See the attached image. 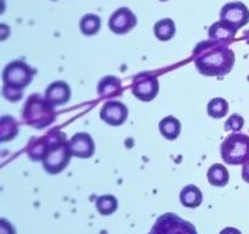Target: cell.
Masks as SVG:
<instances>
[{
    "label": "cell",
    "mask_w": 249,
    "mask_h": 234,
    "mask_svg": "<svg viewBox=\"0 0 249 234\" xmlns=\"http://www.w3.org/2000/svg\"><path fill=\"white\" fill-rule=\"evenodd\" d=\"M194 61L199 73L208 77H223L232 70L235 54L228 44L209 40L199 43L194 51Z\"/></svg>",
    "instance_id": "6da1fadb"
},
{
    "label": "cell",
    "mask_w": 249,
    "mask_h": 234,
    "mask_svg": "<svg viewBox=\"0 0 249 234\" xmlns=\"http://www.w3.org/2000/svg\"><path fill=\"white\" fill-rule=\"evenodd\" d=\"M36 70L26 62L15 60L7 63L2 71V97L10 101H18L23 97V89L33 80Z\"/></svg>",
    "instance_id": "7a4b0ae2"
},
{
    "label": "cell",
    "mask_w": 249,
    "mask_h": 234,
    "mask_svg": "<svg viewBox=\"0 0 249 234\" xmlns=\"http://www.w3.org/2000/svg\"><path fill=\"white\" fill-rule=\"evenodd\" d=\"M48 145L43 157V166L50 175L62 172L70 163L73 156L70 141L66 139V134L60 131H53L46 136Z\"/></svg>",
    "instance_id": "3957f363"
},
{
    "label": "cell",
    "mask_w": 249,
    "mask_h": 234,
    "mask_svg": "<svg viewBox=\"0 0 249 234\" xmlns=\"http://www.w3.org/2000/svg\"><path fill=\"white\" fill-rule=\"evenodd\" d=\"M22 117L28 126L43 129L55 121V107L40 94H32L24 104Z\"/></svg>",
    "instance_id": "277c9868"
},
{
    "label": "cell",
    "mask_w": 249,
    "mask_h": 234,
    "mask_svg": "<svg viewBox=\"0 0 249 234\" xmlns=\"http://www.w3.org/2000/svg\"><path fill=\"white\" fill-rule=\"evenodd\" d=\"M221 158L228 165H245L249 161V136L247 134L232 133L221 144Z\"/></svg>",
    "instance_id": "5b68a950"
},
{
    "label": "cell",
    "mask_w": 249,
    "mask_h": 234,
    "mask_svg": "<svg viewBox=\"0 0 249 234\" xmlns=\"http://www.w3.org/2000/svg\"><path fill=\"white\" fill-rule=\"evenodd\" d=\"M148 234H198L194 224L173 212H167L157 218Z\"/></svg>",
    "instance_id": "8992f818"
},
{
    "label": "cell",
    "mask_w": 249,
    "mask_h": 234,
    "mask_svg": "<svg viewBox=\"0 0 249 234\" xmlns=\"http://www.w3.org/2000/svg\"><path fill=\"white\" fill-rule=\"evenodd\" d=\"M133 94L141 101H151L155 99L160 90L157 77L150 73H141L133 80Z\"/></svg>",
    "instance_id": "52a82bcc"
},
{
    "label": "cell",
    "mask_w": 249,
    "mask_h": 234,
    "mask_svg": "<svg viewBox=\"0 0 249 234\" xmlns=\"http://www.w3.org/2000/svg\"><path fill=\"white\" fill-rule=\"evenodd\" d=\"M220 21L226 22L235 27L236 29L242 28L249 22V10L243 2L233 1L224 5L220 12Z\"/></svg>",
    "instance_id": "ba28073f"
},
{
    "label": "cell",
    "mask_w": 249,
    "mask_h": 234,
    "mask_svg": "<svg viewBox=\"0 0 249 234\" xmlns=\"http://www.w3.org/2000/svg\"><path fill=\"white\" fill-rule=\"evenodd\" d=\"M100 117L109 126H122L128 118V107L118 100L105 102L100 111Z\"/></svg>",
    "instance_id": "9c48e42d"
},
{
    "label": "cell",
    "mask_w": 249,
    "mask_h": 234,
    "mask_svg": "<svg viewBox=\"0 0 249 234\" xmlns=\"http://www.w3.org/2000/svg\"><path fill=\"white\" fill-rule=\"evenodd\" d=\"M136 16L128 7H121L109 17L108 27L113 33L125 34L136 26Z\"/></svg>",
    "instance_id": "30bf717a"
},
{
    "label": "cell",
    "mask_w": 249,
    "mask_h": 234,
    "mask_svg": "<svg viewBox=\"0 0 249 234\" xmlns=\"http://www.w3.org/2000/svg\"><path fill=\"white\" fill-rule=\"evenodd\" d=\"M73 156L79 158H89L95 153V143L91 136L88 133H77L70 140Z\"/></svg>",
    "instance_id": "8fae6325"
},
{
    "label": "cell",
    "mask_w": 249,
    "mask_h": 234,
    "mask_svg": "<svg viewBox=\"0 0 249 234\" xmlns=\"http://www.w3.org/2000/svg\"><path fill=\"white\" fill-rule=\"evenodd\" d=\"M45 98L50 104L55 105H65L71 99V88L70 85L62 80L53 82L46 88Z\"/></svg>",
    "instance_id": "7c38bea8"
},
{
    "label": "cell",
    "mask_w": 249,
    "mask_h": 234,
    "mask_svg": "<svg viewBox=\"0 0 249 234\" xmlns=\"http://www.w3.org/2000/svg\"><path fill=\"white\" fill-rule=\"evenodd\" d=\"M237 31L238 29H236L231 24L224 21H219L212 24L211 28H209V38H211V40L219 41V43L230 44L236 37Z\"/></svg>",
    "instance_id": "4fadbf2b"
},
{
    "label": "cell",
    "mask_w": 249,
    "mask_h": 234,
    "mask_svg": "<svg viewBox=\"0 0 249 234\" xmlns=\"http://www.w3.org/2000/svg\"><path fill=\"white\" fill-rule=\"evenodd\" d=\"M97 93L100 97L109 98L113 95H119L122 93V82L118 77L106 76L102 78L97 85Z\"/></svg>",
    "instance_id": "5bb4252c"
},
{
    "label": "cell",
    "mask_w": 249,
    "mask_h": 234,
    "mask_svg": "<svg viewBox=\"0 0 249 234\" xmlns=\"http://www.w3.org/2000/svg\"><path fill=\"white\" fill-rule=\"evenodd\" d=\"M202 200H203V194H202L201 189L194 184L186 185L180 193L181 204L184 206L190 207V209L198 207L202 204Z\"/></svg>",
    "instance_id": "9a60e30c"
},
{
    "label": "cell",
    "mask_w": 249,
    "mask_h": 234,
    "mask_svg": "<svg viewBox=\"0 0 249 234\" xmlns=\"http://www.w3.org/2000/svg\"><path fill=\"white\" fill-rule=\"evenodd\" d=\"M207 177H208V182L214 187H225L230 179L228 168L221 163H215V165L211 166L208 173H207Z\"/></svg>",
    "instance_id": "2e32d148"
},
{
    "label": "cell",
    "mask_w": 249,
    "mask_h": 234,
    "mask_svg": "<svg viewBox=\"0 0 249 234\" xmlns=\"http://www.w3.org/2000/svg\"><path fill=\"white\" fill-rule=\"evenodd\" d=\"M160 131L164 138L169 139V140H174L180 136L181 123L174 116H168L160 122Z\"/></svg>",
    "instance_id": "e0dca14e"
},
{
    "label": "cell",
    "mask_w": 249,
    "mask_h": 234,
    "mask_svg": "<svg viewBox=\"0 0 249 234\" xmlns=\"http://www.w3.org/2000/svg\"><path fill=\"white\" fill-rule=\"evenodd\" d=\"M18 133V126L12 116H2L0 119V140H11Z\"/></svg>",
    "instance_id": "ac0fdd59"
},
{
    "label": "cell",
    "mask_w": 249,
    "mask_h": 234,
    "mask_svg": "<svg viewBox=\"0 0 249 234\" xmlns=\"http://www.w3.org/2000/svg\"><path fill=\"white\" fill-rule=\"evenodd\" d=\"M175 32L177 27L172 19H163L155 24V36L162 41L172 39L175 36Z\"/></svg>",
    "instance_id": "d6986e66"
},
{
    "label": "cell",
    "mask_w": 249,
    "mask_h": 234,
    "mask_svg": "<svg viewBox=\"0 0 249 234\" xmlns=\"http://www.w3.org/2000/svg\"><path fill=\"white\" fill-rule=\"evenodd\" d=\"M208 115L213 118H223L229 112V104L224 98H214L207 106Z\"/></svg>",
    "instance_id": "ffe728a7"
},
{
    "label": "cell",
    "mask_w": 249,
    "mask_h": 234,
    "mask_svg": "<svg viewBox=\"0 0 249 234\" xmlns=\"http://www.w3.org/2000/svg\"><path fill=\"white\" fill-rule=\"evenodd\" d=\"M96 209L102 216H108L118 209V200L113 195H101L96 199Z\"/></svg>",
    "instance_id": "44dd1931"
},
{
    "label": "cell",
    "mask_w": 249,
    "mask_h": 234,
    "mask_svg": "<svg viewBox=\"0 0 249 234\" xmlns=\"http://www.w3.org/2000/svg\"><path fill=\"white\" fill-rule=\"evenodd\" d=\"M80 31L85 34V36H94L101 28V20L96 15H85L82 20H80Z\"/></svg>",
    "instance_id": "7402d4cb"
},
{
    "label": "cell",
    "mask_w": 249,
    "mask_h": 234,
    "mask_svg": "<svg viewBox=\"0 0 249 234\" xmlns=\"http://www.w3.org/2000/svg\"><path fill=\"white\" fill-rule=\"evenodd\" d=\"M243 124H245V119L242 116L237 114H233L229 117L228 121L225 122V131H232V132H238L242 129Z\"/></svg>",
    "instance_id": "603a6c76"
},
{
    "label": "cell",
    "mask_w": 249,
    "mask_h": 234,
    "mask_svg": "<svg viewBox=\"0 0 249 234\" xmlns=\"http://www.w3.org/2000/svg\"><path fill=\"white\" fill-rule=\"evenodd\" d=\"M0 234H16L11 223L5 218L0 219Z\"/></svg>",
    "instance_id": "cb8c5ba5"
},
{
    "label": "cell",
    "mask_w": 249,
    "mask_h": 234,
    "mask_svg": "<svg viewBox=\"0 0 249 234\" xmlns=\"http://www.w3.org/2000/svg\"><path fill=\"white\" fill-rule=\"evenodd\" d=\"M242 178L245 182L249 183V161L243 165V168H242Z\"/></svg>",
    "instance_id": "d4e9b609"
},
{
    "label": "cell",
    "mask_w": 249,
    "mask_h": 234,
    "mask_svg": "<svg viewBox=\"0 0 249 234\" xmlns=\"http://www.w3.org/2000/svg\"><path fill=\"white\" fill-rule=\"evenodd\" d=\"M219 234H242V232L238 231L237 228H233V227H226Z\"/></svg>",
    "instance_id": "484cf974"
},
{
    "label": "cell",
    "mask_w": 249,
    "mask_h": 234,
    "mask_svg": "<svg viewBox=\"0 0 249 234\" xmlns=\"http://www.w3.org/2000/svg\"><path fill=\"white\" fill-rule=\"evenodd\" d=\"M160 1H167V0H160Z\"/></svg>",
    "instance_id": "4316f807"
}]
</instances>
